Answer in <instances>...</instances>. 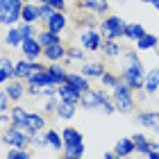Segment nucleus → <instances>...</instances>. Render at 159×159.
Masks as SVG:
<instances>
[{"label": "nucleus", "mask_w": 159, "mask_h": 159, "mask_svg": "<svg viewBox=\"0 0 159 159\" xmlns=\"http://www.w3.org/2000/svg\"><path fill=\"white\" fill-rule=\"evenodd\" d=\"M80 43H82L84 50H100L102 39H100V34H98L96 30H84L82 37H80Z\"/></svg>", "instance_id": "obj_9"}, {"label": "nucleus", "mask_w": 159, "mask_h": 159, "mask_svg": "<svg viewBox=\"0 0 159 159\" xmlns=\"http://www.w3.org/2000/svg\"><path fill=\"white\" fill-rule=\"evenodd\" d=\"M14 80H16V77H14ZM5 93H7L11 100H20V98H23V93H25V86L16 80V82H9V84L5 86Z\"/></svg>", "instance_id": "obj_24"}, {"label": "nucleus", "mask_w": 159, "mask_h": 159, "mask_svg": "<svg viewBox=\"0 0 159 159\" xmlns=\"http://www.w3.org/2000/svg\"><path fill=\"white\" fill-rule=\"evenodd\" d=\"M82 75H84V77H102V75H105V66H102L100 61L84 64V66H82Z\"/></svg>", "instance_id": "obj_22"}, {"label": "nucleus", "mask_w": 159, "mask_h": 159, "mask_svg": "<svg viewBox=\"0 0 159 159\" xmlns=\"http://www.w3.org/2000/svg\"><path fill=\"white\" fill-rule=\"evenodd\" d=\"M157 89H159V68H152L146 73V91L155 93Z\"/></svg>", "instance_id": "obj_25"}, {"label": "nucleus", "mask_w": 159, "mask_h": 159, "mask_svg": "<svg viewBox=\"0 0 159 159\" xmlns=\"http://www.w3.org/2000/svg\"><path fill=\"white\" fill-rule=\"evenodd\" d=\"M7 107H9V96L2 91V96H0V111L7 114Z\"/></svg>", "instance_id": "obj_38"}, {"label": "nucleus", "mask_w": 159, "mask_h": 159, "mask_svg": "<svg viewBox=\"0 0 159 159\" xmlns=\"http://www.w3.org/2000/svg\"><path fill=\"white\" fill-rule=\"evenodd\" d=\"M143 34H146V30H143V25L141 23H129L125 27V37L127 39H132V41H139Z\"/></svg>", "instance_id": "obj_29"}, {"label": "nucleus", "mask_w": 159, "mask_h": 159, "mask_svg": "<svg viewBox=\"0 0 159 159\" xmlns=\"http://www.w3.org/2000/svg\"><path fill=\"white\" fill-rule=\"evenodd\" d=\"M57 91H59L61 102H70V105L82 102V93H80V91L75 89V86H70L68 82H66V84H59V86H57Z\"/></svg>", "instance_id": "obj_8"}, {"label": "nucleus", "mask_w": 159, "mask_h": 159, "mask_svg": "<svg viewBox=\"0 0 159 159\" xmlns=\"http://www.w3.org/2000/svg\"><path fill=\"white\" fill-rule=\"evenodd\" d=\"M100 50H102L107 57H116V55H120V48H118L116 41H105L102 46H100Z\"/></svg>", "instance_id": "obj_33"}, {"label": "nucleus", "mask_w": 159, "mask_h": 159, "mask_svg": "<svg viewBox=\"0 0 159 159\" xmlns=\"http://www.w3.org/2000/svg\"><path fill=\"white\" fill-rule=\"evenodd\" d=\"M43 55H46V59H50V61H59L61 57L68 55V50L64 48L61 43H55V46H50V48H43Z\"/></svg>", "instance_id": "obj_19"}, {"label": "nucleus", "mask_w": 159, "mask_h": 159, "mask_svg": "<svg viewBox=\"0 0 159 159\" xmlns=\"http://www.w3.org/2000/svg\"><path fill=\"white\" fill-rule=\"evenodd\" d=\"M39 43L43 48H50V46H55V43H61V39H59V34H55V32H50V30H46V32H41L39 34Z\"/></svg>", "instance_id": "obj_28"}, {"label": "nucleus", "mask_w": 159, "mask_h": 159, "mask_svg": "<svg viewBox=\"0 0 159 159\" xmlns=\"http://www.w3.org/2000/svg\"><path fill=\"white\" fill-rule=\"evenodd\" d=\"M25 32H23V27L16 25V27H11L9 32L5 34V43L7 46H11V48H16V46H23V41H25Z\"/></svg>", "instance_id": "obj_12"}, {"label": "nucleus", "mask_w": 159, "mask_h": 159, "mask_svg": "<svg viewBox=\"0 0 159 159\" xmlns=\"http://www.w3.org/2000/svg\"><path fill=\"white\" fill-rule=\"evenodd\" d=\"M132 141H134L136 152H139V155H146V157H148L150 152H152V150H159L157 143H155V141H148L143 134H134V136H132Z\"/></svg>", "instance_id": "obj_10"}, {"label": "nucleus", "mask_w": 159, "mask_h": 159, "mask_svg": "<svg viewBox=\"0 0 159 159\" xmlns=\"http://www.w3.org/2000/svg\"><path fill=\"white\" fill-rule=\"evenodd\" d=\"M39 70H48V68L41 66V64H37V61H30V59L14 64V77L16 80H27L32 73H39Z\"/></svg>", "instance_id": "obj_7"}, {"label": "nucleus", "mask_w": 159, "mask_h": 159, "mask_svg": "<svg viewBox=\"0 0 159 159\" xmlns=\"http://www.w3.org/2000/svg\"><path fill=\"white\" fill-rule=\"evenodd\" d=\"M75 107L77 105H70V102H59V105H57V116H59V118H73L75 116Z\"/></svg>", "instance_id": "obj_30"}, {"label": "nucleus", "mask_w": 159, "mask_h": 159, "mask_svg": "<svg viewBox=\"0 0 159 159\" xmlns=\"http://www.w3.org/2000/svg\"><path fill=\"white\" fill-rule=\"evenodd\" d=\"M155 7H157V9H159V2H157V5H155Z\"/></svg>", "instance_id": "obj_45"}, {"label": "nucleus", "mask_w": 159, "mask_h": 159, "mask_svg": "<svg viewBox=\"0 0 159 159\" xmlns=\"http://www.w3.org/2000/svg\"><path fill=\"white\" fill-rule=\"evenodd\" d=\"M55 11L57 9H55V7H50V5H39V20H43V23L48 25V20L52 18Z\"/></svg>", "instance_id": "obj_34"}, {"label": "nucleus", "mask_w": 159, "mask_h": 159, "mask_svg": "<svg viewBox=\"0 0 159 159\" xmlns=\"http://www.w3.org/2000/svg\"><path fill=\"white\" fill-rule=\"evenodd\" d=\"M141 123L143 127H150V129H159V111H141L139 118H136Z\"/></svg>", "instance_id": "obj_17"}, {"label": "nucleus", "mask_w": 159, "mask_h": 159, "mask_svg": "<svg viewBox=\"0 0 159 159\" xmlns=\"http://www.w3.org/2000/svg\"><path fill=\"white\" fill-rule=\"evenodd\" d=\"M157 46V37L155 34H143V37L136 41V50H152Z\"/></svg>", "instance_id": "obj_31"}, {"label": "nucleus", "mask_w": 159, "mask_h": 159, "mask_svg": "<svg viewBox=\"0 0 159 159\" xmlns=\"http://www.w3.org/2000/svg\"><path fill=\"white\" fill-rule=\"evenodd\" d=\"M66 82L70 84V86H75V89L80 91V93H86V91H91V84H89V80H86L82 73H68V80Z\"/></svg>", "instance_id": "obj_16"}, {"label": "nucleus", "mask_w": 159, "mask_h": 159, "mask_svg": "<svg viewBox=\"0 0 159 159\" xmlns=\"http://www.w3.org/2000/svg\"><path fill=\"white\" fill-rule=\"evenodd\" d=\"M141 2H152V5H157L159 0H141Z\"/></svg>", "instance_id": "obj_43"}, {"label": "nucleus", "mask_w": 159, "mask_h": 159, "mask_svg": "<svg viewBox=\"0 0 159 159\" xmlns=\"http://www.w3.org/2000/svg\"><path fill=\"white\" fill-rule=\"evenodd\" d=\"M100 82H102V86H107V89H114V86H116L120 80H118L116 75H111V73H105L102 77H100Z\"/></svg>", "instance_id": "obj_35"}, {"label": "nucleus", "mask_w": 159, "mask_h": 159, "mask_svg": "<svg viewBox=\"0 0 159 159\" xmlns=\"http://www.w3.org/2000/svg\"><path fill=\"white\" fill-rule=\"evenodd\" d=\"M20 48H23V52H25V57H27L30 61H34V59L43 52V46L39 43V39H34V37H32V39H25Z\"/></svg>", "instance_id": "obj_11"}, {"label": "nucleus", "mask_w": 159, "mask_h": 159, "mask_svg": "<svg viewBox=\"0 0 159 159\" xmlns=\"http://www.w3.org/2000/svg\"><path fill=\"white\" fill-rule=\"evenodd\" d=\"M48 73L50 77H52V82L59 86V84H66V80H68V73L64 70V66H59V64H50L48 66Z\"/></svg>", "instance_id": "obj_20"}, {"label": "nucleus", "mask_w": 159, "mask_h": 159, "mask_svg": "<svg viewBox=\"0 0 159 159\" xmlns=\"http://www.w3.org/2000/svg\"><path fill=\"white\" fill-rule=\"evenodd\" d=\"M11 77H14V64L9 57H2V61H0V82H7Z\"/></svg>", "instance_id": "obj_27"}, {"label": "nucleus", "mask_w": 159, "mask_h": 159, "mask_svg": "<svg viewBox=\"0 0 159 159\" xmlns=\"http://www.w3.org/2000/svg\"><path fill=\"white\" fill-rule=\"evenodd\" d=\"M123 82L139 91L146 86V73H143V64L139 61L134 50H125V64H123Z\"/></svg>", "instance_id": "obj_1"}, {"label": "nucleus", "mask_w": 159, "mask_h": 159, "mask_svg": "<svg viewBox=\"0 0 159 159\" xmlns=\"http://www.w3.org/2000/svg\"><path fill=\"white\" fill-rule=\"evenodd\" d=\"M114 93H111V100H114V105H116V109L118 111H132L134 109V98H132V86H127L125 82H120L111 89Z\"/></svg>", "instance_id": "obj_3"}, {"label": "nucleus", "mask_w": 159, "mask_h": 159, "mask_svg": "<svg viewBox=\"0 0 159 159\" xmlns=\"http://www.w3.org/2000/svg\"><path fill=\"white\" fill-rule=\"evenodd\" d=\"M114 152H116L120 159H125V157H129L132 152H136V146H134L132 139H120L116 143V148H114Z\"/></svg>", "instance_id": "obj_18"}, {"label": "nucleus", "mask_w": 159, "mask_h": 159, "mask_svg": "<svg viewBox=\"0 0 159 159\" xmlns=\"http://www.w3.org/2000/svg\"><path fill=\"white\" fill-rule=\"evenodd\" d=\"M27 84L30 86H57L52 82V77H50L48 70H39V73H32L27 77Z\"/></svg>", "instance_id": "obj_13"}, {"label": "nucleus", "mask_w": 159, "mask_h": 159, "mask_svg": "<svg viewBox=\"0 0 159 159\" xmlns=\"http://www.w3.org/2000/svg\"><path fill=\"white\" fill-rule=\"evenodd\" d=\"M64 27H66V16H64V11H55L52 18L48 20V30L55 32V34H59Z\"/></svg>", "instance_id": "obj_21"}, {"label": "nucleus", "mask_w": 159, "mask_h": 159, "mask_svg": "<svg viewBox=\"0 0 159 159\" xmlns=\"http://www.w3.org/2000/svg\"><path fill=\"white\" fill-rule=\"evenodd\" d=\"M23 2H32V0H23Z\"/></svg>", "instance_id": "obj_44"}, {"label": "nucleus", "mask_w": 159, "mask_h": 159, "mask_svg": "<svg viewBox=\"0 0 159 159\" xmlns=\"http://www.w3.org/2000/svg\"><path fill=\"white\" fill-rule=\"evenodd\" d=\"M41 5H50V7H55L57 11H64L66 9V2H64V0H39Z\"/></svg>", "instance_id": "obj_37"}, {"label": "nucleus", "mask_w": 159, "mask_h": 159, "mask_svg": "<svg viewBox=\"0 0 159 159\" xmlns=\"http://www.w3.org/2000/svg\"><path fill=\"white\" fill-rule=\"evenodd\" d=\"M9 118H11V127L23 129V127H25V120H27V111L20 109V107H14L11 114H9Z\"/></svg>", "instance_id": "obj_23"}, {"label": "nucleus", "mask_w": 159, "mask_h": 159, "mask_svg": "<svg viewBox=\"0 0 159 159\" xmlns=\"http://www.w3.org/2000/svg\"><path fill=\"white\" fill-rule=\"evenodd\" d=\"M7 159H32V157L23 148H11V152H7Z\"/></svg>", "instance_id": "obj_36"}, {"label": "nucleus", "mask_w": 159, "mask_h": 159, "mask_svg": "<svg viewBox=\"0 0 159 159\" xmlns=\"http://www.w3.org/2000/svg\"><path fill=\"white\" fill-rule=\"evenodd\" d=\"M61 159H80V157H73V155H64Z\"/></svg>", "instance_id": "obj_42"}, {"label": "nucleus", "mask_w": 159, "mask_h": 159, "mask_svg": "<svg viewBox=\"0 0 159 159\" xmlns=\"http://www.w3.org/2000/svg\"><path fill=\"white\" fill-rule=\"evenodd\" d=\"M2 143H7V146H11V148H25L27 143H32V139L23 129L9 127V129H5V134H2Z\"/></svg>", "instance_id": "obj_6"}, {"label": "nucleus", "mask_w": 159, "mask_h": 159, "mask_svg": "<svg viewBox=\"0 0 159 159\" xmlns=\"http://www.w3.org/2000/svg\"><path fill=\"white\" fill-rule=\"evenodd\" d=\"M61 136H64V150H66V155H73V157L82 159V155H84L82 134H80L77 129H73V127H66L61 132Z\"/></svg>", "instance_id": "obj_4"}, {"label": "nucleus", "mask_w": 159, "mask_h": 159, "mask_svg": "<svg viewBox=\"0 0 159 159\" xmlns=\"http://www.w3.org/2000/svg\"><path fill=\"white\" fill-rule=\"evenodd\" d=\"M148 159H159V150H152V152L148 155Z\"/></svg>", "instance_id": "obj_41"}, {"label": "nucleus", "mask_w": 159, "mask_h": 159, "mask_svg": "<svg viewBox=\"0 0 159 159\" xmlns=\"http://www.w3.org/2000/svg\"><path fill=\"white\" fill-rule=\"evenodd\" d=\"M66 57H73V59H80V61H82V59H84V52H82V50H77V48H70Z\"/></svg>", "instance_id": "obj_39"}, {"label": "nucleus", "mask_w": 159, "mask_h": 159, "mask_svg": "<svg viewBox=\"0 0 159 159\" xmlns=\"http://www.w3.org/2000/svg\"><path fill=\"white\" fill-rule=\"evenodd\" d=\"M46 141H48V146H52L55 150H61L64 148V136L57 134L55 129H48V132H46Z\"/></svg>", "instance_id": "obj_32"}, {"label": "nucleus", "mask_w": 159, "mask_h": 159, "mask_svg": "<svg viewBox=\"0 0 159 159\" xmlns=\"http://www.w3.org/2000/svg\"><path fill=\"white\" fill-rule=\"evenodd\" d=\"M23 0H0V23L2 25H16L23 16Z\"/></svg>", "instance_id": "obj_2"}, {"label": "nucleus", "mask_w": 159, "mask_h": 159, "mask_svg": "<svg viewBox=\"0 0 159 159\" xmlns=\"http://www.w3.org/2000/svg\"><path fill=\"white\" fill-rule=\"evenodd\" d=\"M125 23H123V18L118 16H107L102 23H100V34L107 39V41H116L118 37H125Z\"/></svg>", "instance_id": "obj_5"}, {"label": "nucleus", "mask_w": 159, "mask_h": 159, "mask_svg": "<svg viewBox=\"0 0 159 159\" xmlns=\"http://www.w3.org/2000/svg\"><path fill=\"white\" fill-rule=\"evenodd\" d=\"M102 159H120V157H118L116 152H105V157H102Z\"/></svg>", "instance_id": "obj_40"}, {"label": "nucleus", "mask_w": 159, "mask_h": 159, "mask_svg": "<svg viewBox=\"0 0 159 159\" xmlns=\"http://www.w3.org/2000/svg\"><path fill=\"white\" fill-rule=\"evenodd\" d=\"M43 125H46V120H43V116H39V114H27V120H25V132L27 134H39Z\"/></svg>", "instance_id": "obj_14"}, {"label": "nucleus", "mask_w": 159, "mask_h": 159, "mask_svg": "<svg viewBox=\"0 0 159 159\" xmlns=\"http://www.w3.org/2000/svg\"><path fill=\"white\" fill-rule=\"evenodd\" d=\"M80 7H84L91 14H102L109 9V2L107 0H80Z\"/></svg>", "instance_id": "obj_15"}, {"label": "nucleus", "mask_w": 159, "mask_h": 159, "mask_svg": "<svg viewBox=\"0 0 159 159\" xmlns=\"http://www.w3.org/2000/svg\"><path fill=\"white\" fill-rule=\"evenodd\" d=\"M20 20H23V23H37V20H39V7H34V5H30V2H25Z\"/></svg>", "instance_id": "obj_26"}]
</instances>
